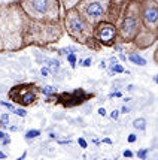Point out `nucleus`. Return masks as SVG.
<instances>
[{
    "mask_svg": "<svg viewBox=\"0 0 158 160\" xmlns=\"http://www.w3.org/2000/svg\"><path fill=\"white\" fill-rule=\"evenodd\" d=\"M31 20L21 8L20 2L0 5V52H17L27 47Z\"/></svg>",
    "mask_w": 158,
    "mask_h": 160,
    "instance_id": "f257e3e1",
    "label": "nucleus"
},
{
    "mask_svg": "<svg viewBox=\"0 0 158 160\" xmlns=\"http://www.w3.org/2000/svg\"><path fill=\"white\" fill-rule=\"evenodd\" d=\"M119 43L130 45L140 35L142 24V0H119V15L117 21Z\"/></svg>",
    "mask_w": 158,
    "mask_h": 160,
    "instance_id": "f03ea898",
    "label": "nucleus"
},
{
    "mask_svg": "<svg viewBox=\"0 0 158 160\" xmlns=\"http://www.w3.org/2000/svg\"><path fill=\"white\" fill-rule=\"evenodd\" d=\"M63 24L66 35L69 36L72 41H75L79 45H84L85 48L91 51H100L103 48L97 39L94 38V26H91L88 21L79 14L76 8H72L64 12L63 17Z\"/></svg>",
    "mask_w": 158,
    "mask_h": 160,
    "instance_id": "7ed1b4c3",
    "label": "nucleus"
},
{
    "mask_svg": "<svg viewBox=\"0 0 158 160\" xmlns=\"http://www.w3.org/2000/svg\"><path fill=\"white\" fill-rule=\"evenodd\" d=\"M75 8L91 26L102 21L117 22L119 15V0H81Z\"/></svg>",
    "mask_w": 158,
    "mask_h": 160,
    "instance_id": "20e7f679",
    "label": "nucleus"
},
{
    "mask_svg": "<svg viewBox=\"0 0 158 160\" xmlns=\"http://www.w3.org/2000/svg\"><path fill=\"white\" fill-rule=\"evenodd\" d=\"M142 24L143 28L131 45L139 51L151 48L158 42V2L142 0Z\"/></svg>",
    "mask_w": 158,
    "mask_h": 160,
    "instance_id": "39448f33",
    "label": "nucleus"
},
{
    "mask_svg": "<svg viewBox=\"0 0 158 160\" xmlns=\"http://www.w3.org/2000/svg\"><path fill=\"white\" fill-rule=\"evenodd\" d=\"M21 8L30 20L43 22H61L63 12L61 0H18Z\"/></svg>",
    "mask_w": 158,
    "mask_h": 160,
    "instance_id": "423d86ee",
    "label": "nucleus"
},
{
    "mask_svg": "<svg viewBox=\"0 0 158 160\" xmlns=\"http://www.w3.org/2000/svg\"><path fill=\"white\" fill-rule=\"evenodd\" d=\"M42 94V88L36 82H21L15 84L7 91V99L14 105H20L21 108L33 106Z\"/></svg>",
    "mask_w": 158,
    "mask_h": 160,
    "instance_id": "0eeeda50",
    "label": "nucleus"
},
{
    "mask_svg": "<svg viewBox=\"0 0 158 160\" xmlns=\"http://www.w3.org/2000/svg\"><path fill=\"white\" fill-rule=\"evenodd\" d=\"M55 105H61L63 108H75L87 103L88 100L96 98V93H88L84 88H76L73 91H63L52 96Z\"/></svg>",
    "mask_w": 158,
    "mask_h": 160,
    "instance_id": "6e6552de",
    "label": "nucleus"
},
{
    "mask_svg": "<svg viewBox=\"0 0 158 160\" xmlns=\"http://www.w3.org/2000/svg\"><path fill=\"white\" fill-rule=\"evenodd\" d=\"M94 38H96L97 42L102 47L113 48L115 45L119 43L117 22H110V21L97 22L96 26H94Z\"/></svg>",
    "mask_w": 158,
    "mask_h": 160,
    "instance_id": "1a4fd4ad",
    "label": "nucleus"
},
{
    "mask_svg": "<svg viewBox=\"0 0 158 160\" xmlns=\"http://www.w3.org/2000/svg\"><path fill=\"white\" fill-rule=\"evenodd\" d=\"M45 62H46V68H48L49 73H52L55 78L58 77L60 72H64V69H63V66H61V62L58 58H46Z\"/></svg>",
    "mask_w": 158,
    "mask_h": 160,
    "instance_id": "9d476101",
    "label": "nucleus"
},
{
    "mask_svg": "<svg viewBox=\"0 0 158 160\" xmlns=\"http://www.w3.org/2000/svg\"><path fill=\"white\" fill-rule=\"evenodd\" d=\"M127 60L133 64H136V66H146V58L143 57H140L139 54H134V52H130L128 57H127Z\"/></svg>",
    "mask_w": 158,
    "mask_h": 160,
    "instance_id": "9b49d317",
    "label": "nucleus"
},
{
    "mask_svg": "<svg viewBox=\"0 0 158 160\" xmlns=\"http://www.w3.org/2000/svg\"><path fill=\"white\" fill-rule=\"evenodd\" d=\"M79 2H81V0H61L63 12H66V11H69V9H72V8H75Z\"/></svg>",
    "mask_w": 158,
    "mask_h": 160,
    "instance_id": "f8f14e48",
    "label": "nucleus"
},
{
    "mask_svg": "<svg viewBox=\"0 0 158 160\" xmlns=\"http://www.w3.org/2000/svg\"><path fill=\"white\" fill-rule=\"evenodd\" d=\"M133 127L134 129H137V130H145L146 129V120L143 117H139L133 121Z\"/></svg>",
    "mask_w": 158,
    "mask_h": 160,
    "instance_id": "ddd939ff",
    "label": "nucleus"
},
{
    "mask_svg": "<svg viewBox=\"0 0 158 160\" xmlns=\"http://www.w3.org/2000/svg\"><path fill=\"white\" fill-rule=\"evenodd\" d=\"M109 69H110L109 75H115V73H124V72H125L124 66H122V64H119V63H117V64H112Z\"/></svg>",
    "mask_w": 158,
    "mask_h": 160,
    "instance_id": "4468645a",
    "label": "nucleus"
},
{
    "mask_svg": "<svg viewBox=\"0 0 158 160\" xmlns=\"http://www.w3.org/2000/svg\"><path fill=\"white\" fill-rule=\"evenodd\" d=\"M57 93H58L57 88L52 87V85H46V87H43V88H42V94H45L46 98H48V96H54V94H57Z\"/></svg>",
    "mask_w": 158,
    "mask_h": 160,
    "instance_id": "2eb2a0df",
    "label": "nucleus"
},
{
    "mask_svg": "<svg viewBox=\"0 0 158 160\" xmlns=\"http://www.w3.org/2000/svg\"><path fill=\"white\" fill-rule=\"evenodd\" d=\"M39 135H41V130H37V129H31V130L26 132L24 138H26L27 141H30V139H35V138H37Z\"/></svg>",
    "mask_w": 158,
    "mask_h": 160,
    "instance_id": "dca6fc26",
    "label": "nucleus"
},
{
    "mask_svg": "<svg viewBox=\"0 0 158 160\" xmlns=\"http://www.w3.org/2000/svg\"><path fill=\"white\" fill-rule=\"evenodd\" d=\"M66 60L69 62V64L72 66V69H75L76 68V63H78V57H76V52H70L66 56Z\"/></svg>",
    "mask_w": 158,
    "mask_h": 160,
    "instance_id": "f3484780",
    "label": "nucleus"
},
{
    "mask_svg": "<svg viewBox=\"0 0 158 160\" xmlns=\"http://www.w3.org/2000/svg\"><path fill=\"white\" fill-rule=\"evenodd\" d=\"M79 64H81L82 68H89V66L93 64V60H91V57H87V58H82V60H79Z\"/></svg>",
    "mask_w": 158,
    "mask_h": 160,
    "instance_id": "a211bd4d",
    "label": "nucleus"
},
{
    "mask_svg": "<svg viewBox=\"0 0 158 160\" xmlns=\"http://www.w3.org/2000/svg\"><path fill=\"white\" fill-rule=\"evenodd\" d=\"M136 156H137L140 160H145L148 157V150H146V148H142V150H139L137 153H136Z\"/></svg>",
    "mask_w": 158,
    "mask_h": 160,
    "instance_id": "6ab92c4d",
    "label": "nucleus"
},
{
    "mask_svg": "<svg viewBox=\"0 0 158 160\" xmlns=\"http://www.w3.org/2000/svg\"><path fill=\"white\" fill-rule=\"evenodd\" d=\"M0 105H2V106H6L11 112H15V109H17V106H15L14 103H9V102H2V100H0Z\"/></svg>",
    "mask_w": 158,
    "mask_h": 160,
    "instance_id": "aec40b11",
    "label": "nucleus"
},
{
    "mask_svg": "<svg viewBox=\"0 0 158 160\" xmlns=\"http://www.w3.org/2000/svg\"><path fill=\"white\" fill-rule=\"evenodd\" d=\"M0 121H2V127L7 126V123H9V114H2L0 115Z\"/></svg>",
    "mask_w": 158,
    "mask_h": 160,
    "instance_id": "412c9836",
    "label": "nucleus"
},
{
    "mask_svg": "<svg viewBox=\"0 0 158 160\" xmlns=\"http://www.w3.org/2000/svg\"><path fill=\"white\" fill-rule=\"evenodd\" d=\"M14 114L20 115V117H26V115H27V111H26V108H17Z\"/></svg>",
    "mask_w": 158,
    "mask_h": 160,
    "instance_id": "4be33fe9",
    "label": "nucleus"
},
{
    "mask_svg": "<svg viewBox=\"0 0 158 160\" xmlns=\"http://www.w3.org/2000/svg\"><path fill=\"white\" fill-rule=\"evenodd\" d=\"M119 114H121V111H118V109H113V111H112V114H110V118H112V120H118Z\"/></svg>",
    "mask_w": 158,
    "mask_h": 160,
    "instance_id": "5701e85b",
    "label": "nucleus"
},
{
    "mask_svg": "<svg viewBox=\"0 0 158 160\" xmlns=\"http://www.w3.org/2000/svg\"><path fill=\"white\" fill-rule=\"evenodd\" d=\"M152 58H154V63L158 66V43H157V47H155V51H154V56H152Z\"/></svg>",
    "mask_w": 158,
    "mask_h": 160,
    "instance_id": "b1692460",
    "label": "nucleus"
},
{
    "mask_svg": "<svg viewBox=\"0 0 158 160\" xmlns=\"http://www.w3.org/2000/svg\"><path fill=\"white\" fill-rule=\"evenodd\" d=\"M78 144L82 147V148H87V145H88V144H87V141L84 139V138H79V139H78Z\"/></svg>",
    "mask_w": 158,
    "mask_h": 160,
    "instance_id": "393cba45",
    "label": "nucleus"
},
{
    "mask_svg": "<svg viewBox=\"0 0 158 160\" xmlns=\"http://www.w3.org/2000/svg\"><path fill=\"white\" fill-rule=\"evenodd\" d=\"M41 73H42V77H48V75H49L48 68H46V66H43V68L41 69Z\"/></svg>",
    "mask_w": 158,
    "mask_h": 160,
    "instance_id": "a878e982",
    "label": "nucleus"
},
{
    "mask_svg": "<svg viewBox=\"0 0 158 160\" xmlns=\"http://www.w3.org/2000/svg\"><path fill=\"white\" fill-rule=\"evenodd\" d=\"M133 156H134V153H133L131 150H125V151H124V157H127V159H130Z\"/></svg>",
    "mask_w": 158,
    "mask_h": 160,
    "instance_id": "bb28decb",
    "label": "nucleus"
},
{
    "mask_svg": "<svg viewBox=\"0 0 158 160\" xmlns=\"http://www.w3.org/2000/svg\"><path fill=\"white\" fill-rule=\"evenodd\" d=\"M127 141H128L130 144H133V142H136V135H134V133H131V135H128V138H127Z\"/></svg>",
    "mask_w": 158,
    "mask_h": 160,
    "instance_id": "cd10ccee",
    "label": "nucleus"
},
{
    "mask_svg": "<svg viewBox=\"0 0 158 160\" xmlns=\"http://www.w3.org/2000/svg\"><path fill=\"white\" fill-rule=\"evenodd\" d=\"M97 112H98L102 117H104V115H106V109H104V108H98V109H97Z\"/></svg>",
    "mask_w": 158,
    "mask_h": 160,
    "instance_id": "c85d7f7f",
    "label": "nucleus"
},
{
    "mask_svg": "<svg viewBox=\"0 0 158 160\" xmlns=\"http://www.w3.org/2000/svg\"><path fill=\"white\" fill-rule=\"evenodd\" d=\"M2 144H3V145H9V144H11V138H9V136H6V138L3 139V142H2Z\"/></svg>",
    "mask_w": 158,
    "mask_h": 160,
    "instance_id": "c756f323",
    "label": "nucleus"
},
{
    "mask_svg": "<svg viewBox=\"0 0 158 160\" xmlns=\"http://www.w3.org/2000/svg\"><path fill=\"white\" fill-rule=\"evenodd\" d=\"M121 112H122V114H128V112H130V108H127V106H122V108H121Z\"/></svg>",
    "mask_w": 158,
    "mask_h": 160,
    "instance_id": "7c9ffc66",
    "label": "nucleus"
},
{
    "mask_svg": "<svg viewBox=\"0 0 158 160\" xmlns=\"http://www.w3.org/2000/svg\"><path fill=\"white\" fill-rule=\"evenodd\" d=\"M26 157H27V153L24 151V153L21 154V156H20V157H18V159H17V160H24V159H26Z\"/></svg>",
    "mask_w": 158,
    "mask_h": 160,
    "instance_id": "2f4dec72",
    "label": "nucleus"
},
{
    "mask_svg": "<svg viewBox=\"0 0 158 160\" xmlns=\"http://www.w3.org/2000/svg\"><path fill=\"white\" fill-rule=\"evenodd\" d=\"M102 142H104V144H109V145H112V141H110L109 138H104V139L102 141Z\"/></svg>",
    "mask_w": 158,
    "mask_h": 160,
    "instance_id": "473e14b6",
    "label": "nucleus"
},
{
    "mask_svg": "<svg viewBox=\"0 0 158 160\" xmlns=\"http://www.w3.org/2000/svg\"><path fill=\"white\" fill-rule=\"evenodd\" d=\"M117 57H112V58H110V66H112V64H117Z\"/></svg>",
    "mask_w": 158,
    "mask_h": 160,
    "instance_id": "72a5a7b5",
    "label": "nucleus"
},
{
    "mask_svg": "<svg viewBox=\"0 0 158 160\" xmlns=\"http://www.w3.org/2000/svg\"><path fill=\"white\" fill-rule=\"evenodd\" d=\"M7 135L5 132H2V130H0V139H5V138H6Z\"/></svg>",
    "mask_w": 158,
    "mask_h": 160,
    "instance_id": "f704fd0d",
    "label": "nucleus"
},
{
    "mask_svg": "<svg viewBox=\"0 0 158 160\" xmlns=\"http://www.w3.org/2000/svg\"><path fill=\"white\" fill-rule=\"evenodd\" d=\"M9 130H11V132H17V130H18V129H17V127H15V126H11V127H9Z\"/></svg>",
    "mask_w": 158,
    "mask_h": 160,
    "instance_id": "c9c22d12",
    "label": "nucleus"
},
{
    "mask_svg": "<svg viewBox=\"0 0 158 160\" xmlns=\"http://www.w3.org/2000/svg\"><path fill=\"white\" fill-rule=\"evenodd\" d=\"M69 139H64V141H58V144H69Z\"/></svg>",
    "mask_w": 158,
    "mask_h": 160,
    "instance_id": "e433bc0d",
    "label": "nucleus"
},
{
    "mask_svg": "<svg viewBox=\"0 0 158 160\" xmlns=\"http://www.w3.org/2000/svg\"><path fill=\"white\" fill-rule=\"evenodd\" d=\"M6 157H7L6 154H5V153H2V151H0V159H6Z\"/></svg>",
    "mask_w": 158,
    "mask_h": 160,
    "instance_id": "4c0bfd02",
    "label": "nucleus"
},
{
    "mask_svg": "<svg viewBox=\"0 0 158 160\" xmlns=\"http://www.w3.org/2000/svg\"><path fill=\"white\" fill-rule=\"evenodd\" d=\"M100 68H102V69H106V63L102 62V63H100Z\"/></svg>",
    "mask_w": 158,
    "mask_h": 160,
    "instance_id": "58836bf2",
    "label": "nucleus"
},
{
    "mask_svg": "<svg viewBox=\"0 0 158 160\" xmlns=\"http://www.w3.org/2000/svg\"><path fill=\"white\" fill-rule=\"evenodd\" d=\"M154 81H155V84H158V73L155 75V77H154Z\"/></svg>",
    "mask_w": 158,
    "mask_h": 160,
    "instance_id": "ea45409f",
    "label": "nucleus"
},
{
    "mask_svg": "<svg viewBox=\"0 0 158 160\" xmlns=\"http://www.w3.org/2000/svg\"><path fill=\"white\" fill-rule=\"evenodd\" d=\"M119 58H121V60H127V57L124 56V54H121V56H119Z\"/></svg>",
    "mask_w": 158,
    "mask_h": 160,
    "instance_id": "a19ab883",
    "label": "nucleus"
},
{
    "mask_svg": "<svg viewBox=\"0 0 158 160\" xmlns=\"http://www.w3.org/2000/svg\"><path fill=\"white\" fill-rule=\"evenodd\" d=\"M0 127H2V121H0Z\"/></svg>",
    "mask_w": 158,
    "mask_h": 160,
    "instance_id": "79ce46f5",
    "label": "nucleus"
},
{
    "mask_svg": "<svg viewBox=\"0 0 158 160\" xmlns=\"http://www.w3.org/2000/svg\"><path fill=\"white\" fill-rule=\"evenodd\" d=\"M155 2H158V0H155Z\"/></svg>",
    "mask_w": 158,
    "mask_h": 160,
    "instance_id": "37998d69",
    "label": "nucleus"
}]
</instances>
